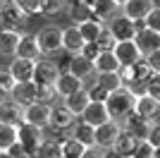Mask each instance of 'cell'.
<instances>
[{"instance_id": "cell-1", "label": "cell", "mask_w": 160, "mask_h": 158, "mask_svg": "<svg viewBox=\"0 0 160 158\" xmlns=\"http://www.w3.org/2000/svg\"><path fill=\"white\" fill-rule=\"evenodd\" d=\"M134 98H136V93H134L129 86H120V89L110 91L108 98L103 101V103H105V110H108V118L117 120V122H120L122 118H127L129 113H132V108H134Z\"/></svg>"}, {"instance_id": "cell-2", "label": "cell", "mask_w": 160, "mask_h": 158, "mask_svg": "<svg viewBox=\"0 0 160 158\" xmlns=\"http://www.w3.org/2000/svg\"><path fill=\"white\" fill-rule=\"evenodd\" d=\"M36 43H38L41 58H55L62 53V29L58 24H48L36 34Z\"/></svg>"}, {"instance_id": "cell-3", "label": "cell", "mask_w": 160, "mask_h": 158, "mask_svg": "<svg viewBox=\"0 0 160 158\" xmlns=\"http://www.w3.org/2000/svg\"><path fill=\"white\" fill-rule=\"evenodd\" d=\"M60 77V70L55 65V60L50 58H38L33 62V74H31V82L36 86H53L55 79Z\"/></svg>"}, {"instance_id": "cell-4", "label": "cell", "mask_w": 160, "mask_h": 158, "mask_svg": "<svg viewBox=\"0 0 160 158\" xmlns=\"http://www.w3.org/2000/svg\"><path fill=\"white\" fill-rule=\"evenodd\" d=\"M48 120H50V105H48V103L33 101V103L24 105V110H22V122H27V125H33V127L46 129Z\"/></svg>"}, {"instance_id": "cell-5", "label": "cell", "mask_w": 160, "mask_h": 158, "mask_svg": "<svg viewBox=\"0 0 160 158\" xmlns=\"http://www.w3.org/2000/svg\"><path fill=\"white\" fill-rule=\"evenodd\" d=\"M158 110H160V101L158 98H151L148 93H136V98H134V108L132 113H136L139 118L148 120L151 125H155L158 122Z\"/></svg>"}, {"instance_id": "cell-6", "label": "cell", "mask_w": 160, "mask_h": 158, "mask_svg": "<svg viewBox=\"0 0 160 158\" xmlns=\"http://www.w3.org/2000/svg\"><path fill=\"white\" fill-rule=\"evenodd\" d=\"M120 129H122V125L117 122V120H108V122H103V125L93 127V144L98 146L100 151H103V149H112Z\"/></svg>"}, {"instance_id": "cell-7", "label": "cell", "mask_w": 160, "mask_h": 158, "mask_svg": "<svg viewBox=\"0 0 160 158\" xmlns=\"http://www.w3.org/2000/svg\"><path fill=\"white\" fill-rule=\"evenodd\" d=\"M43 137H46V134H43L41 127L27 125V122H22V125L17 127V141L22 144V149H24L29 156L36 153V149H38V144H41V139H43Z\"/></svg>"}, {"instance_id": "cell-8", "label": "cell", "mask_w": 160, "mask_h": 158, "mask_svg": "<svg viewBox=\"0 0 160 158\" xmlns=\"http://www.w3.org/2000/svg\"><path fill=\"white\" fill-rule=\"evenodd\" d=\"M77 122V115L72 110H67L62 103H53L50 105V120H48V127L53 132H69L72 125Z\"/></svg>"}, {"instance_id": "cell-9", "label": "cell", "mask_w": 160, "mask_h": 158, "mask_svg": "<svg viewBox=\"0 0 160 158\" xmlns=\"http://www.w3.org/2000/svg\"><path fill=\"white\" fill-rule=\"evenodd\" d=\"M108 31L115 36V41H132L134 34H136V29H134V22L129 19V17H124V14H115V17H110V19L105 22Z\"/></svg>"}, {"instance_id": "cell-10", "label": "cell", "mask_w": 160, "mask_h": 158, "mask_svg": "<svg viewBox=\"0 0 160 158\" xmlns=\"http://www.w3.org/2000/svg\"><path fill=\"white\" fill-rule=\"evenodd\" d=\"M134 46L141 53V58H146L151 53L160 50V31H151V29H141L134 34Z\"/></svg>"}, {"instance_id": "cell-11", "label": "cell", "mask_w": 160, "mask_h": 158, "mask_svg": "<svg viewBox=\"0 0 160 158\" xmlns=\"http://www.w3.org/2000/svg\"><path fill=\"white\" fill-rule=\"evenodd\" d=\"M155 5H158L155 0H127V3L120 5V12L124 14V17H129L132 22H139V19H143Z\"/></svg>"}, {"instance_id": "cell-12", "label": "cell", "mask_w": 160, "mask_h": 158, "mask_svg": "<svg viewBox=\"0 0 160 158\" xmlns=\"http://www.w3.org/2000/svg\"><path fill=\"white\" fill-rule=\"evenodd\" d=\"M67 72L74 74L77 79H81V82H86L88 77H93V62L91 60H86L84 55H79V53H74V55H69L67 58Z\"/></svg>"}, {"instance_id": "cell-13", "label": "cell", "mask_w": 160, "mask_h": 158, "mask_svg": "<svg viewBox=\"0 0 160 158\" xmlns=\"http://www.w3.org/2000/svg\"><path fill=\"white\" fill-rule=\"evenodd\" d=\"M79 120H84L86 125H91V127H98V125H103V122H108V110H105V103H98V101H88V105L81 110V115H79Z\"/></svg>"}, {"instance_id": "cell-14", "label": "cell", "mask_w": 160, "mask_h": 158, "mask_svg": "<svg viewBox=\"0 0 160 158\" xmlns=\"http://www.w3.org/2000/svg\"><path fill=\"white\" fill-rule=\"evenodd\" d=\"M22 108L19 103H14L12 98H2L0 101V122L2 125H12V127H19L22 125Z\"/></svg>"}, {"instance_id": "cell-15", "label": "cell", "mask_w": 160, "mask_h": 158, "mask_svg": "<svg viewBox=\"0 0 160 158\" xmlns=\"http://www.w3.org/2000/svg\"><path fill=\"white\" fill-rule=\"evenodd\" d=\"M14 58H22V60H36L41 58V50H38V43H36V34H22L19 43H17V50H14Z\"/></svg>"}, {"instance_id": "cell-16", "label": "cell", "mask_w": 160, "mask_h": 158, "mask_svg": "<svg viewBox=\"0 0 160 158\" xmlns=\"http://www.w3.org/2000/svg\"><path fill=\"white\" fill-rule=\"evenodd\" d=\"M53 86H55V93H58L60 98H67V96H72L74 91L84 89V82L77 79L74 74H69V72H60V77L55 79Z\"/></svg>"}, {"instance_id": "cell-17", "label": "cell", "mask_w": 160, "mask_h": 158, "mask_svg": "<svg viewBox=\"0 0 160 158\" xmlns=\"http://www.w3.org/2000/svg\"><path fill=\"white\" fill-rule=\"evenodd\" d=\"M120 125H122V129H127L129 134H132V137H136V139H146L148 129H151V122H148V120H143V118H139L136 113H129L127 118H122Z\"/></svg>"}, {"instance_id": "cell-18", "label": "cell", "mask_w": 160, "mask_h": 158, "mask_svg": "<svg viewBox=\"0 0 160 158\" xmlns=\"http://www.w3.org/2000/svg\"><path fill=\"white\" fill-rule=\"evenodd\" d=\"M7 98H12L14 103H19L22 108H24V105L36 101V84H33V82H17Z\"/></svg>"}, {"instance_id": "cell-19", "label": "cell", "mask_w": 160, "mask_h": 158, "mask_svg": "<svg viewBox=\"0 0 160 158\" xmlns=\"http://www.w3.org/2000/svg\"><path fill=\"white\" fill-rule=\"evenodd\" d=\"M112 53H115V58H117L120 65H134L136 60H141V53L136 50L134 41H117Z\"/></svg>"}, {"instance_id": "cell-20", "label": "cell", "mask_w": 160, "mask_h": 158, "mask_svg": "<svg viewBox=\"0 0 160 158\" xmlns=\"http://www.w3.org/2000/svg\"><path fill=\"white\" fill-rule=\"evenodd\" d=\"M86 41L81 39L79 29H77V24H69L62 29V50L69 53V55H74V53H79L81 46H84Z\"/></svg>"}, {"instance_id": "cell-21", "label": "cell", "mask_w": 160, "mask_h": 158, "mask_svg": "<svg viewBox=\"0 0 160 158\" xmlns=\"http://www.w3.org/2000/svg\"><path fill=\"white\" fill-rule=\"evenodd\" d=\"M14 58V55H12ZM7 72L12 74L14 82H31V74H33V60H22V58H14L7 67Z\"/></svg>"}, {"instance_id": "cell-22", "label": "cell", "mask_w": 160, "mask_h": 158, "mask_svg": "<svg viewBox=\"0 0 160 158\" xmlns=\"http://www.w3.org/2000/svg\"><path fill=\"white\" fill-rule=\"evenodd\" d=\"M67 137H72V139H77V141H79L81 146H96L93 144V127L91 125H86V122H84V120H79L77 118V122H74L72 125V129H69V134H67Z\"/></svg>"}, {"instance_id": "cell-23", "label": "cell", "mask_w": 160, "mask_h": 158, "mask_svg": "<svg viewBox=\"0 0 160 158\" xmlns=\"http://www.w3.org/2000/svg\"><path fill=\"white\" fill-rule=\"evenodd\" d=\"M120 70V62L115 58L112 50H100L98 58L93 60V72L96 74H105V72H117Z\"/></svg>"}, {"instance_id": "cell-24", "label": "cell", "mask_w": 160, "mask_h": 158, "mask_svg": "<svg viewBox=\"0 0 160 158\" xmlns=\"http://www.w3.org/2000/svg\"><path fill=\"white\" fill-rule=\"evenodd\" d=\"M91 10H93V17L98 22H103V24H105L110 17L120 14V5H117L115 0H96L93 5H91Z\"/></svg>"}, {"instance_id": "cell-25", "label": "cell", "mask_w": 160, "mask_h": 158, "mask_svg": "<svg viewBox=\"0 0 160 158\" xmlns=\"http://www.w3.org/2000/svg\"><path fill=\"white\" fill-rule=\"evenodd\" d=\"M136 144H139V139H136V137H132L127 129H120V134H117V139H115L112 149L120 153L122 158H129L134 153V149H136Z\"/></svg>"}, {"instance_id": "cell-26", "label": "cell", "mask_w": 160, "mask_h": 158, "mask_svg": "<svg viewBox=\"0 0 160 158\" xmlns=\"http://www.w3.org/2000/svg\"><path fill=\"white\" fill-rule=\"evenodd\" d=\"M33 156H36V158H60V139L43 137Z\"/></svg>"}, {"instance_id": "cell-27", "label": "cell", "mask_w": 160, "mask_h": 158, "mask_svg": "<svg viewBox=\"0 0 160 158\" xmlns=\"http://www.w3.org/2000/svg\"><path fill=\"white\" fill-rule=\"evenodd\" d=\"M67 12H69V19H72L74 24L88 22L91 17H93V10H91L86 3H81V0H77V3H67Z\"/></svg>"}, {"instance_id": "cell-28", "label": "cell", "mask_w": 160, "mask_h": 158, "mask_svg": "<svg viewBox=\"0 0 160 158\" xmlns=\"http://www.w3.org/2000/svg\"><path fill=\"white\" fill-rule=\"evenodd\" d=\"M62 105H65L67 110H72L77 118L81 115V110L88 105V96H86V91L84 89H79V91H74L72 96H67V98H62Z\"/></svg>"}, {"instance_id": "cell-29", "label": "cell", "mask_w": 160, "mask_h": 158, "mask_svg": "<svg viewBox=\"0 0 160 158\" xmlns=\"http://www.w3.org/2000/svg\"><path fill=\"white\" fill-rule=\"evenodd\" d=\"M19 39H22V31H0V55L12 58Z\"/></svg>"}, {"instance_id": "cell-30", "label": "cell", "mask_w": 160, "mask_h": 158, "mask_svg": "<svg viewBox=\"0 0 160 158\" xmlns=\"http://www.w3.org/2000/svg\"><path fill=\"white\" fill-rule=\"evenodd\" d=\"M67 3H69V0H41L38 14H43V17H48V19H53V17H58V14H62L67 10Z\"/></svg>"}, {"instance_id": "cell-31", "label": "cell", "mask_w": 160, "mask_h": 158, "mask_svg": "<svg viewBox=\"0 0 160 158\" xmlns=\"http://www.w3.org/2000/svg\"><path fill=\"white\" fill-rule=\"evenodd\" d=\"M77 29H79L81 39L88 43V41H96V36H98L100 29H103V22H98L96 17H91L88 22H81V24H77Z\"/></svg>"}, {"instance_id": "cell-32", "label": "cell", "mask_w": 160, "mask_h": 158, "mask_svg": "<svg viewBox=\"0 0 160 158\" xmlns=\"http://www.w3.org/2000/svg\"><path fill=\"white\" fill-rule=\"evenodd\" d=\"M84 149H86V146H81L77 139L65 137L60 141V158H79L81 153H84Z\"/></svg>"}, {"instance_id": "cell-33", "label": "cell", "mask_w": 160, "mask_h": 158, "mask_svg": "<svg viewBox=\"0 0 160 158\" xmlns=\"http://www.w3.org/2000/svg\"><path fill=\"white\" fill-rule=\"evenodd\" d=\"M93 79L98 82L103 89H105L108 93L110 91H115V89H120L122 86V82H120V77H117V72H105V74H93Z\"/></svg>"}, {"instance_id": "cell-34", "label": "cell", "mask_w": 160, "mask_h": 158, "mask_svg": "<svg viewBox=\"0 0 160 158\" xmlns=\"http://www.w3.org/2000/svg\"><path fill=\"white\" fill-rule=\"evenodd\" d=\"M14 141H17V127L0 122V151H7Z\"/></svg>"}, {"instance_id": "cell-35", "label": "cell", "mask_w": 160, "mask_h": 158, "mask_svg": "<svg viewBox=\"0 0 160 158\" xmlns=\"http://www.w3.org/2000/svg\"><path fill=\"white\" fill-rule=\"evenodd\" d=\"M58 93H55V86H36V101L38 103H48V105H53L58 103Z\"/></svg>"}, {"instance_id": "cell-36", "label": "cell", "mask_w": 160, "mask_h": 158, "mask_svg": "<svg viewBox=\"0 0 160 158\" xmlns=\"http://www.w3.org/2000/svg\"><path fill=\"white\" fill-rule=\"evenodd\" d=\"M115 43H117V41H115V36H112L110 31H108V26L103 24L100 34L96 36V46H98L100 50H112V48H115Z\"/></svg>"}, {"instance_id": "cell-37", "label": "cell", "mask_w": 160, "mask_h": 158, "mask_svg": "<svg viewBox=\"0 0 160 158\" xmlns=\"http://www.w3.org/2000/svg\"><path fill=\"white\" fill-rule=\"evenodd\" d=\"M84 91H86L88 101H98V103H103V101L108 98V91L98 84V82H96V79H93V82H91L88 86H84Z\"/></svg>"}, {"instance_id": "cell-38", "label": "cell", "mask_w": 160, "mask_h": 158, "mask_svg": "<svg viewBox=\"0 0 160 158\" xmlns=\"http://www.w3.org/2000/svg\"><path fill=\"white\" fill-rule=\"evenodd\" d=\"M132 158H158V151H155V149L148 144V141L139 139V144H136V149H134Z\"/></svg>"}, {"instance_id": "cell-39", "label": "cell", "mask_w": 160, "mask_h": 158, "mask_svg": "<svg viewBox=\"0 0 160 158\" xmlns=\"http://www.w3.org/2000/svg\"><path fill=\"white\" fill-rule=\"evenodd\" d=\"M14 5L19 7L27 17H33V14H38V10H41V0H14Z\"/></svg>"}, {"instance_id": "cell-40", "label": "cell", "mask_w": 160, "mask_h": 158, "mask_svg": "<svg viewBox=\"0 0 160 158\" xmlns=\"http://www.w3.org/2000/svg\"><path fill=\"white\" fill-rule=\"evenodd\" d=\"M143 26L146 29H151V31H160V7L155 5L151 12L143 17Z\"/></svg>"}, {"instance_id": "cell-41", "label": "cell", "mask_w": 160, "mask_h": 158, "mask_svg": "<svg viewBox=\"0 0 160 158\" xmlns=\"http://www.w3.org/2000/svg\"><path fill=\"white\" fill-rule=\"evenodd\" d=\"M143 93H148L151 98H158L160 101V74H153V77L143 84Z\"/></svg>"}, {"instance_id": "cell-42", "label": "cell", "mask_w": 160, "mask_h": 158, "mask_svg": "<svg viewBox=\"0 0 160 158\" xmlns=\"http://www.w3.org/2000/svg\"><path fill=\"white\" fill-rule=\"evenodd\" d=\"M14 84H17V82L12 79V74L7 72V70H0V93H2V96H10Z\"/></svg>"}, {"instance_id": "cell-43", "label": "cell", "mask_w": 160, "mask_h": 158, "mask_svg": "<svg viewBox=\"0 0 160 158\" xmlns=\"http://www.w3.org/2000/svg\"><path fill=\"white\" fill-rule=\"evenodd\" d=\"M98 53H100V48L96 46V41H88V43H84V46H81L79 55H84L86 60H91V62H93V60L98 58Z\"/></svg>"}, {"instance_id": "cell-44", "label": "cell", "mask_w": 160, "mask_h": 158, "mask_svg": "<svg viewBox=\"0 0 160 158\" xmlns=\"http://www.w3.org/2000/svg\"><path fill=\"white\" fill-rule=\"evenodd\" d=\"M143 141H148V144L158 151V146H160V127H158V122H155V125H151V129H148V134H146V139H143Z\"/></svg>"}, {"instance_id": "cell-45", "label": "cell", "mask_w": 160, "mask_h": 158, "mask_svg": "<svg viewBox=\"0 0 160 158\" xmlns=\"http://www.w3.org/2000/svg\"><path fill=\"white\" fill-rule=\"evenodd\" d=\"M7 153H10L12 158H31L27 151H24V149H22V144H19V141H14V144L10 146V149H7Z\"/></svg>"}, {"instance_id": "cell-46", "label": "cell", "mask_w": 160, "mask_h": 158, "mask_svg": "<svg viewBox=\"0 0 160 158\" xmlns=\"http://www.w3.org/2000/svg\"><path fill=\"white\" fill-rule=\"evenodd\" d=\"M143 60L148 62V67H151L153 72H160V53H158V50H155V53H151V55H146Z\"/></svg>"}, {"instance_id": "cell-47", "label": "cell", "mask_w": 160, "mask_h": 158, "mask_svg": "<svg viewBox=\"0 0 160 158\" xmlns=\"http://www.w3.org/2000/svg\"><path fill=\"white\" fill-rule=\"evenodd\" d=\"M0 31H17V29H14V24H12V19H10L2 10H0Z\"/></svg>"}, {"instance_id": "cell-48", "label": "cell", "mask_w": 160, "mask_h": 158, "mask_svg": "<svg viewBox=\"0 0 160 158\" xmlns=\"http://www.w3.org/2000/svg\"><path fill=\"white\" fill-rule=\"evenodd\" d=\"M79 158H103V151H100L98 146H88V149H84V153Z\"/></svg>"}, {"instance_id": "cell-49", "label": "cell", "mask_w": 160, "mask_h": 158, "mask_svg": "<svg viewBox=\"0 0 160 158\" xmlns=\"http://www.w3.org/2000/svg\"><path fill=\"white\" fill-rule=\"evenodd\" d=\"M103 158H122L115 149H103Z\"/></svg>"}, {"instance_id": "cell-50", "label": "cell", "mask_w": 160, "mask_h": 158, "mask_svg": "<svg viewBox=\"0 0 160 158\" xmlns=\"http://www.w3.org/2000/svg\"><path fill=\"white\" fill-rule=\"evenodd\" d=\"M0 158H12V156H10L7 151H0Z\"/></svg>"}, {"instance_id": "cell-51", "label": "cell", "mask_w": 160, "mask_h": 158, "mask_svg": "<svg viewBox=\"0 0 160 158\" xmlns=\"http://www.w3.org/2000/svg\"><path fill=\"white\" fill-rule=\"evenodd\" d=\"M81 3H86V5L91 7V5H93V3H96V0H81Z\"/></svg>"}, {"instance_id": "cell-52", "label": "cell", "mask_w": 160, "mask_h": 158, "mask_svg": "<svg viewBox=\"0 0 160 158\" xmlns=\"http://www.w3.org/2000/svg\"><path fill=\"white\" fill-rule=\"evenodd\" d=\"M115 3H117V5H122V3H127V0H115Z\"/></svg>"}, {"instance_id": "cell-53", "label": "cell", "mask_w": 160, "mask_h": 158, "mask_svg": "<svg viewBox=\"0 0 160 158\" xmlns=\"http://www.w3.org/2000/svg\"><path fill=\"white\" fill-rule=\"evenodd\" d=\"M2 98H5V96H2V93H0V101H2Z\"/></svg>"}, {"instance_id": "cell-54", "label": "cell", "mask_w": 160, "mask_h": 158, "mask_svg": "<svg viewBox=\"0 0 160 158\" xmlns=\"http://www.w3.org/2000/svg\"><path fill=\"white\" fill-rule=\"evenodd\" d=\"M129 158H132V156H129Z\"/></svg>"}]
</instances>
